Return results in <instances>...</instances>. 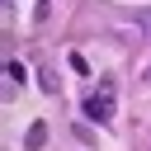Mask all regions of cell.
Segmentation results:
<instances>
[{
  "label": "cell",
  "mask_w": 151,
  "mask_h": 151,
  "mask_svg": "<svg viewBox=\"0 0 151 151\" xmlns=\"http://www.w3.org/2000/svg\"><path fill=\"white\" fill-rule=\"evenodd\" d=\"M42 142H47V123H33V127L24 132V146H28V151H38Z\"/></svg>",
  "instance_id": "3"
},
{
  "label": "cell",
  "mask_w": 151,
  "mask_h": 151,
  "mask_svg": "<svg viewBox=\"0 0 151 151\" xmlns=\"http://www.w3.org/2000/svg\"><path fill=\"white\" fill-rule=\"evenodd\" d=\"M38 90H42V94H57V90H61V76H57L52 66H38Z\"/></svg>",
  "instance_id": "2"
},
{
  "label": "cell",
  "mask_w": 151,
  "mask_h": 151,
  "mask_svg": "<svg viewBox=\"0 0 151 151\" xmlns=\"http://www.w3.org/2000/svg\"><path fill=\"white\" fill-rule=\"evenodd\" d=\"M127 19H132L142 33H151V5H137V9H127Z\"/></svg>",
  "instance_id": "4"
},
{
  "label": "cell",
  "mask_w": 151,
  "mask_h": 151,
  "mask_svg": "<svg viewBox=\"0 0 151 151\" xmlns=\"http://www.w3.org/2000/svg\"><path fill=\"white\" fill-rule=\"evenodd\" d=\"M80 113H85L90 123H99V127L113 123V76H104L99 90H90V94L80 99Z\"/></svg>",
  "instance_id": "1"
}]
</instances>
